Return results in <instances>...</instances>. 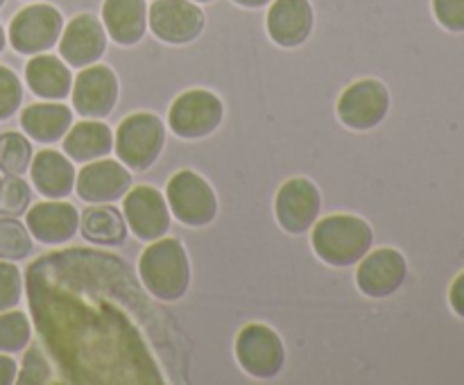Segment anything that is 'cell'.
<instances>
[{
    "label": "cell",
    "instance_id": "15",
    "mask_svg": "<svg viewBox=\"0 0 464 385\" xmlns=\"http://www.w3.org/2000/svg\"><path fill=\"white\" fill-rule=\"evenodd\" d=\"M109 34L102 21L93 14H77L63 25L59 36V57L72 68H86L98 63L107 53Z\"/></svg>",
    "mask_w": 464,
    "mask_h": 385
},
{
    "label": "cell",
    "instance_id": "4",
    "mask_svg": "<svg viewBox=\"0 0 464 385\" xmlns=\"http://www.w3.org/2000/svg\"><path fill=\"white\" fill-rule=\"evenodd\" d=\"M166 202L172 216L193 229L211 225L218 216L216 190L195 170H179L168 179Z\"/></svg>",
    "mask_w": 464,
    "mask_h": 385
},
{
    "label": "cell",
    "instance_id": "10",
    "mask_svg": "<svg viewBox=\"0 0 464 385\" xmlns=\"http://www.w3.org/2000/svg\"><path fill=\"white\" fill-rule=\"evenodd\" d=\"M322 213V193L308 177H293L275 197V216L281 229L290 236H302L311 229Z\"/></svg>",
    "mask_w": 464,
    "mask_h": 385
},
{
    "label": "cell",
    "instance_id": "22",
    "mask_svg": "<svg viewBox=\"0 0 464 385\" xmlns=\"http://www.w3.org/2000/svg\"><path fill=\"white\" fill-rule=\"evenodd\" d=\"M72 125V111L63 102H34L21 111V130L36 143H57Z\"/></svg>",
    "mask_w": 464,
    "mask_h": 385
},
{
    "label": "cell",
    "instance_id": "1",
    "mask_svg": "<svg viewBox=\"0 0 464 385\" xmlns=\"http://www.w3.org/2000/svg\"><path fill=\"white\" fill-rule=\"evenodd\" d=\"M145 290L159 302H179L190 288V258L179 238H157L139 258Z\"/></svg>",
    "mask_w": 464,
    "mask_h": 385
},
{
    "label": "cell",
    "instance_id": "31",
    "mask_svg": "<svg viewBox=\"0 0 464 385\" xmlns=\"http://www.w3.org/2000/svg\"><path fill=\"white\" fill-rule=\"evenodd\" d=\"M435 21L449 32H464V0H433Z\"/></svg>",
    "mask_w": 464,
    "mask_h": 385
},
{
    "label": "cell",
    "instance_id": "28",
    "mask_svg": "<svg viewBox=\"0 0 464 385\" xmlns=\"http://www.w3.org/2000/svg\"><path fill=\"white\" fill-rule=\"evenodd\" d=\"M53 380V370H50V362L45 358V353L41 351L36 344L25 347V356H23L21 370H18L16 383L18 385H45Z\"/></svg>",
    "mask_w": 464,
    "mask_h": 385
},
{
    "label": "cell",
    "instance_id": "35",
    "mask_svg": "<svg viewBox=\"0 0 464 385\" xmlns=\"http://www.w3.org/2000/svg\"><path fill=\"white\" fill-rule=\"evenodd\" d=\"M5 43H7V34H5L3 25H0V53H3V50H5Z\"/></svg>",
    "mask_w": 464,
    "mask_h": 385
},
{
    "label": "cell",
    "instance_id": "19",
    "mask_svg": "<svg viewBox=\"0 0 464 385\" xmlns=\"http://www.w3.org/2000/svg\"><path fill=\"white\" fill-rule=\"evenodd\" d=\"M32 186L45 199H63L75 190L77 170L66 154L57 149H41L32 157Z\"/></svg>",
    "mask_w": 464,
    "mask_h": 385
},
{
    "label": "cell",
    "instance_id": "21",
    "mask_svg": "<svg viewBox=\"0 0 464 385\" xmlns=\"http://www.w3.org/2000/svg\"><path fill=\"white\" fill-rule=\"evenodd\" d=\"M63 152L72 163H89L113 152V131L107 122L84 118L71 125L63 136Z\"/></svg>",
    "mask_w": 464,
    "mask_h": 385
},
{
    "label": "cell",
    "instance_id": "18",
    "mask_svg": "<svg viewBox=\"0 0 464 385\" xmlns=\"http://www.w3.org/2000/svg\"><path fill=\"white\" fill-rule=\"evenodd\" d=\"M71 66L62 57L41 53L34 54L25 63V84L36 98L50 100V102H62L68 98L72 89Z\"/></svg>",
    "mask_w": 464,
    "mask_h": 385
},
{
    "label": "cell",
    "instance_id": "30",
    "mask_svg": "<svg viewBox=\"0 0 464 385\" xmlns=\"http://www.w3.org/2000/svg\"><path fill=\"white\" fill-rule=\"evenodd\" d=\"M23 297V276L14 261L0 258V313L12 311Z\"/></svg>",
    "mask_w": 464,
    "mask_h": 385
},
{
    "label": "cell",
    "instance_id": "23",
    "mask_svg": "<svg viewBox=\"0 0 464 385\" xmlns=\"http://www.w3.org/2000/svg\"><path fill=\"white\" fill-rule=\"evenodd\" d=\"M80 234L100 247H116L127 240L130 226L121 208L111 204H91L84 213H80Z\"/></svg>",
    "mask_w": 464,
    "mask_h": 385
},
{
    "label": "cell",
    "instance_id": "25",
    "mask_svg": "<svg viewBox=\"0 0 464 385\" xmlns=\"http://www.w3.org/2000/svg\"><path fill=\"white\" fill-rule=\"evenodd\" d=\"M32 234L18 217H0V258L3 261H23L32 254Z\"/></svg>",
    "mask_w": 464,
    "mask_h": 385
},
{
    "label": "cell",
    "instance_id": "29",
    "mask_svg": "<svg viewBox=\"0 0 464 385\" xmlns=\"http://www.w3.org/2000/svg\"><path fill=\"white\" fill-rule=\"evenodd\" d=\"M23 84L16 72L7 66H0V122L9 120L21 109Z\"/></svg>",
    "mask_w": 464,
    "mask_h": 385
},
{
    "label": "cell",
    "instance_id": "17",
    "mask_svg": "<svg viewBox=\"0 0 464 385\" xmlns=\"http://www.w3.org/2000/svg\"><path fill=\"white\" fill-rule=\"evenodd\" d=\"M266 25L270 39L281 48H297L306 43L315 25L311 0H272Z\"/></svg>",
    "mask_w": 464,
    "mask_h": 385
},
{
    "label": "cell",
    "instance_id": "6",
    "mask_svg": "<svg viewBox=\"0 0 464 385\" xmlns=\"http://www.w3.org/2000/svg\"><path fill=\"white\" fill-rule=\"evenodd\" d=\"M63 32V16L57 7L45 3H32L23 7L9 23V43L18 54L48 53L59 43Z\"/></svg>",
    "mask_w": 464,
    "mask_h": 385
},
{
    "label": "cell",
    "instance_id": "38",
    "mask_svg": "<svg viewBox=\"0 0 464 385\" xmlns=\"http://www.w3.org/2000/svg\"><path fill=\"white\" fill-rule=\"evenodd\" d=\"M0 181H3V179H0Z\"/></svg>",
    "mask_w": 464,
    "mask_h": 385
},
{
    "label": "cell",
    "instance_id": "12",
    "mask_svg": "<svg viewBox=\"0 0 464 385\" xmlns=\"http://www.w3.org/2000/svg\"><path fill=\"white\" fill-rule=\"evenodd\" d=\"M122 216L130 226V234L145 243L163 238L170 231L172 213L168 208L166 195L159 193L154 186L140 184L127 190L122 197Z\"/></svg>",
    "mask_w": 464,
    "mask_h": 385
},
{
    "label": "cell",
    "instance_id": "20",
    "mask_svg": "<svg viewBox=\"0 0 464 385\" xmlns=\"http://www.w3.org/2000/svg\"><path fill=\"white\" fill-rule=\"evenodd\" d=\"M102 25L109 39H113L122 48H131L148 32V3L145 0H104Z\"/></svg>",
    "mask_w": 464,
    "mask_h": 385
},
{
    "label": "cell",
    "instance_id": "13",
    "mask_svg": "<svg viewBox=\"0 0 464 385\" xmlns=\"http://www.w3.org/2000/svg\"><path fill=\"white\" fill-rule=\"evenodd\" d=\"M408 276V261L399 249H370L358 261L356 285L365 297L383 299L397 293Z\"/></svg>",
    "mask_w": 464,
    "mask_h": 385
},
{
    "label": "cell",
    "instance_id": "33",
    "mask_svg": "<svg viewBox=\"0 0 464 385\" xmlns=\"http://www.w3.org/2000/svg\"><path fill=\"white\" fill-rule=\"evenodd\" d=\"M18 376V365L12 356L7 353H0V385H12L16 383Z\"/></svg>",
    "mask_w": 464,
    "mask_h": 385
},
{
    "label": "cell",
    "instance_id": "36",
    "mask_svg": "<svg viewBox=\"0 0 464 385\" xmlns=\"http://www.w3.org/2000/svg\"><path fill=\"white\" fill-rule=\"evenodd\" d=\"M193 3H198V5L199 3H213V0H193Z\"/></svg>",
    "mask_w": 464,
    "mask_h": 385
},
{
    "label": "cell",
    "instance_id": "11",
    "mask_svg": "<svg viewBox=\"0 0 464 385\" xmlns=\"http://www.w3.org/2000/svg\"><path fill=\"white\" fill-rule=\"evenodd\" d=\"M118 93H121V84H118L116 72L104 63H91V66L80 68L72 80V109L82 118L102 120L116 109Z\"/></svg>",
    "mask_w": 464,
    "mask_h": 385
},
{
    "label": "cell",
    "instance_id": "26",
    "mask_svg": "<svg viewBox=\"0 0 464 385\" xmlns=\"http://www.w3.org/2000/svg\"><path fill=\"white\" fill-rule=\"evenodd\" d=\"M32 324L25 313L3 311L0 313V353H18L30 344Z\"/></svg>",
    "mask_w": 464,
    "mask_h": 385
},
{
    "label": "cell",
    "instance_id": "32",
    "mask_svg": "<svg viewBox=\"0 0 464 385\" xmlns=\"http://www.w3.org/2000/svg\"><path fill=\"white\" fill-rule=\"evenodd\" d=\"M449 303L456 315L464 317V270L453 279L451 288H449Z\"/></svg>",
    "mask_w": 464,
    "mask_h": 385
},
{
    "label": "cell",
    "instance_id": "37",
    "mask_svg": "<svg viewBox=\"0 0 464 385\" xmlns=\"http://www.w3.org/2000/svg\"><path fill=\"white\" fill-rule=\"evenodd\" d=\"M3 5H5V0H0V7H3Z\"/></svg>",
    "mask_w": 464,
    "mask_h": 385
},
{
    "label": "cell",
    "instance_id": "2",
    "mask_svg": "<svg viewBox=\"0 0 464 385\" xmlns=\"http://www.w3.org/2000/svg\"><path fill=\"white\" fill-rule=\"evenodd\" d=\"M311 229L313 252L331 267L356 265L374 245L370 222L349 213L322 217Z\"/></svg>",
    "mask_w": 464,
    "mask_h": 385
},
{
    "label": "cell",
    "instance_id": "8",
    "mask_svg": "<svg viewBox=\"0 0 464 385\" xmlns=\"http://www.w3.org/2000/svg\"><path fill=\"white\" fill-rule=\"evenodd\" d=\"M340 122L353 131H370L390 111V91L381 80H358L340 93L335 104Z\"/></svg>",
    "mask_w": 464,
    "mask_h": 385
},
{
    "label": "cell",
    "instance_id": "5",
    "mask_svg": "<svg viewBox=\"0 0 464 385\" xmlns=\"http://www.w3.org/2000/svg\"><path fill=\"white\" fill-rule=\"evenodd\" d=\"M225 120V104L213 91L190 89L177 95L168 109V127L184 140L211 136Z\"/></svg>",
    "mask_w": 464,
    "mask_h": 385
},
{
    "label": "cell",
    "instance_id": "14",
    "mask_svg": "<svg viewBox=\"0 0 464 385\" xmlns=\"http://www.w3.org/2000/svg\"><path fill=\"white\" fill-rule=\"evenodd\" d=\"M131 188V170L121 159H95L75 177V193L86 204L118 202Z\"/></svg>",
    "mask_w": 464,
    "mask_h": 385
},
{
    "label": "cell",
    "instance_id": "27",
    "mask_svg": "<svg viewBox=\"0 0 464 385\" xmlns=\"http://www.w3.org/2000/svg\"><path fill=\"white\" fill-rule=\"evenodd\" d=\"M32 188L21 175H7L0 181V216L18 217L30 208Z\"/></svg>",
    "mask_w": 464,
    "mask_h": 385
},
{
    "label": "cell",
    "instance_id": "24",
    "mask_svg": "<svg viewBox=\"0 0 464 385\" xmlns=\"http://www.w3.org/2000/svg\"><path fill=\"white\" fill-rule=\"evenodd\" d=\"M32 143L21 131H3L0 134V172L5 175H23L32 163Z\"/></svg>",
    "mask_w": 464,
    "mask_h": 385
},
{
    "label": "cell",
    "instance_id": "16",
    "mask_svg": "<svg viewBox=\"0 0 464 385\" xmlns=\"http://www.w3.org/2000/svg\"><path fill=\"white\" fill-rule=\"evenodd\" d=\"M25 226L41 245H63L80 231V211L63 199H44L25 211Z\"/></svg>",
    "mask_w": 464,
    "mask_h": 385
},
{
    "label": "cell",
    "instance_id": "9",
    "mask_svg": "<svg viewBox=\"0 0 464 385\" xmlns=\"http://www.w3.org/2000/svg\"><path fill=\"white\" fill-rule=\"evenodd\" d=\"M207 16L193 0H152L148 7V27L168 45H186L199 39Z\"/></svg>",
    "mask_w": 464,
    "mask_h": 385
},
{
    "label": "cell",
    "instance_id": "34",
    "mask_svg": "<svg viewBox=\"0 0 464 385\" xmlns=\"http://www.w3.org/2000/svg\"><path fill=\"white\" fill-rule=\"evenodd\" d=\"M236 5H240V7H247V9H258V7H266V5H270L272 0H234Z\"/></svg>",
    "mask_w": 464,
    "mask_h": 385
},
{
    "label": "cell",
    "instance_id": "7",
    "mask_svg": "<svg viewBox=\"0 0 464 385\" xmlns=\"http://www.w3.org/2000/svg\"><path fill=\"white\" fill-rule=\"evenodd\" d=\"M236 361L240 370L254 379H275L285 365L284 340L261 322L245 324L236 338Z\"/></svg>",
    "mask_w": 464,
    "mask_h": 385
},
{
    "label": "cell",
    "instance_id": "3",
    "mask_svg": "<svg viewBox=\"0 0 464 385\" xmlns=\"http://www.w3.org/2000/svg\"><path fill=\"white\" fill-rule=\"evenodd\" d=\"M166 148V125L157 113L127 116L113 134V149L131 172H143L157 163Z\"/></svg>",
    "mask_w": 464,
    "mask_h": 385
}]
</instances>
